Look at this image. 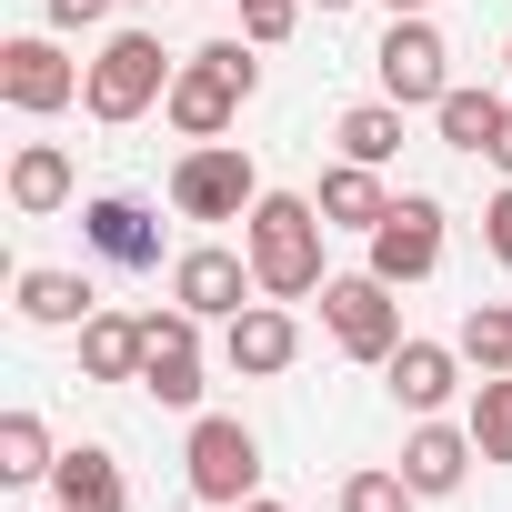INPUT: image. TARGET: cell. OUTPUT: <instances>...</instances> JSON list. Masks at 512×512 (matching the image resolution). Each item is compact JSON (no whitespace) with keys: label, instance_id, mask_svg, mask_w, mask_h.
Segmentation results:
<instances>
[{"label":"cell","instance_id":"1","mask_svg":"<svg viewBox=\"0 0 512 512\" xmlns=\"http://www.w3.org/2000/svg\"><path fill=\"white\" fill-rule=\"evenodd\" d=\"M322 241H332V221H322L312 191H262L251 221H241V251H251V272H262L272 302H312V292L332 282V272H322Z\"/></svg>","mask_w":512,"mask_h":512},{"label":"cell","instance_id":"2","mask_svg":"<svg viewBox=\"0 0 512 512\" xmlns=\"http://www.w3.org/2000/svg\"><path fill=\"white\" fill-rule=\"evenodd\" d=\"M251 91H262V61H251V41H201V51L171 71L161 121H171L181 141H231V121H241Z\"/></svg>","mask_w":512,"mask_h":512},{"label":"cell","instance_id":"3","mask_svg":"<svg viewBox=\"0 0 512 512\" xmlns=\"http://www.w3.org/2000/svg\"><path fill=\"white\" fill-rule=\"evenodd\" d=\"M171 51L151 41V31H111L91 61H81V111L101 121V131H121V121H141V111H161L171 101Z\"/></svg>","mask_w":512,"mask_h":512},{"label":"cell","instance_id":"4","mask_svg":"<svg viewBox=\"0 0 512 512\" xmlns=\"http://www.w3.org/2000/svg\"><path fill=\"white\" fill-rule=\"evenodd\" d=\"M181 482H191V502H211V512L251 502V492H262V432H251L241 412H191Z\"/></svg>","mask_w":512,"mask_h":512},{"label":"cell","instance_id":"5","mask_svg":"<svg viewBox=\"0 0 512 512\" xmlns=\"http://www.w3.org/2000/svg\"><path fill=\"white\" fill-rule=\"evenodd\" d=\"M322 332H332L342 362H372V372L412 342V332H402V302H392L382 272H332V282H322Z\"/></svg>","mask_w":512,"mask_h":512},{"label":"cell","instance_id":"6","mask_svg":"<svg viewBox=\"0 0 512 512\" xmlns=\"http://www.w3.org/2000/svg\"><path fill=\"white\" fill-rule=\"evenodd\" d=\"M251 201H262V171H251L241 141H191L171 161V211L181 221H251Z\"/></svg>","mask_w":512,"mask_h":512},{"label":"cell","instance_id":"7","mask_svg":"<svg viewBox=\"0 0 512 512\" xmlns=\"http://www.w3.org/2000/svg\"><path fill=\"white\" fill-rule=\"evenodd\" d=\"M0 101H11L21 121H51V111L81 101V61L51 31H11V41H0Z\"/></svg>","mask_w":512,"mask_h":512},{"label":"cell","instance_id":"8","mask_svg":"<svg viewBox=\"0 0 512 512\" xmlns=\"http://www.w3.org/2000/svg\"><path fill=\"white\" fill-rule=\"evenodd\" d=\"M141 392L161 402V412H201V312H181V302H161V312H141Z\"/></svg>","mask_w":512,"mask_h":512},{"label":"cell","instance_id":"9","mask_svg":"<svg viewBox=\"0 0 512 512\" xmlns=\"http://www.w3.org/2000/svg\"><path fill=\"white\" fill-rule=\"evenodd\" d=\"M171 302L201 312V322H231L241 302H262V272L231 241H191V251H171Z\"/></svg>","mask_w":512,"mask_h":512},{"label":"cell","instance_id":"10","mask_svg":"<svg viewBox=\"0 0 512 512\" xmlns=\"http://www.w3.org/2000/svg\"><path fill=\"white\" fill-rule=\"evenodd\" d=\"M372 71H382V101H402V111H432V101L452 91V51H442V31H432L422 11H402V21L382 31Z\"/></svg>","mask_w":512,"mask_h":512},{"label":"cell","instance_id":"11","mask_svg":"<svg viewBox=\"0 0 512 512\" xmlns=\"http://www.w3.org/2000/svg\"><path fill=\"white\" fill-rule=\"evenodd\" d=\"M362 272H382L392 292L442 272V201H432V191H392V211H382V231H372V262H362Z\"/></svg>","mask_w":512,"mask_h":512},{"label":"cell","instance_id":"12","mask_svg":"<svg viewBox=\"0 0 512 512\" xmlns=\"http://www.w3.org/2000/svg\"><path fill=\"white\" fill-rule=\"evenodd\" d=\"M221 362L241 372V382H272V372H292L302 362V322H292V302H241L231 322H221Z\"/></svg>","mask_w":512,"mask_h":512},{"label":"cell","instance_id":"13","mask_svg":"<svg viewBox=\"0 0 512 512\" xmlns=\"http://www.w3.org/2000/svg\"><path fill=\"white\" fill-rule=\"evenodd\" d=\"M81 241L101 251L111 272H161V221H151V201H131V191H91V201H81Z\"/></svg>","mask_w":512,"mask_h":512},{"label":"cell","instance_id":"14","mask_svg":"<svg viewBox=\"0 0 512 512\" xmlns=\"http://www.w3.org/2000/svg\"><path fill=\"white\" fill-rule=\"evenodd\" d=\"M472 462H482V442H472V422H412L402 432V482L422 492V502H452L462 482H472Z\"/></svg>","mask_w":512,"mask_h":512},{"label":"cell","instance_id":"15","mask_svg":"<svg viewBox=\"0 0 512 512\" xmlns=\"http://www.w3.org/2000/svg\"><path fill=\"white\" fill-rule=\"evenodd\" d=\"M462 342H402L392 362H382V392L412 412V422H432V412H452V392H462Z\"/></svg>","mask_w":512,"mask_h":512},{"label":"cell","instance_id":"16","mask_svg":"<svg viewBox=\"0 0 512 512\" xmlns=\"http://www.w3.org/2000/svg\"><path fill=\"white\" fill-rule=\"evenodd\" d=\"M11 292H21L11 312H21L31 332H81V322L101 312V292H91V272H61V262H31V272H21Z\"/></svg>","mask_w":512,"mask_h":512},{"label":"cell","instance_id":"17","mask_svg":"<svg viewBox=\"0 0 512 512\" xmlns=\"http://www.w3.org/2000/svg\"><path fill=\"white\" fill-rule=\"evenodd\" d=\"M51 512H131V482H121V452L81 442L51 462Z\"/></svg>","mask_w":512,"mask_h":512},{"label":"cell","instance_id":"18","mask_svg":"<svg viewBox=\"0 0 512 512\" xmlns=\"http://www.w3.org/2000/svg\"><path fill=\"white\" fill-rule=\"evenodd\" d=\"M71 191H81V171H71V151H61V141H21V151H11V211L51 221Z\"/></svg>","mask_w":512,"mask_h":512},{"label":"cell","instance_id":"19","mask_svg":"<svg viewBox=\"0 0 512 512\" xmlns=\"http://www.w3.org/2000/svg\"><path fill=\"white\" fill-rule=\"evenodd\" d=\"M312 201H322V221H332V231H362V241H372V231H382V211H392V191H382V171H372V161H332Z\"/></svg>","mask_w":512,"mask_h":512},{"label":"cell","instance_id":"20","mask_svg":"<svg viewBox=\"0 0 512 512\" xmlns=\"http://www.w3.org/2000/svg\"><path fill=\"white\" fill-rule=\"evenodd\" d=\"M141 312H91L81 322V382H141Z\"/></svg>","mask_w":512,"mask_h":512},{"label":"cell","instance_id":"21","mask_svg":"<svg viewBox=\"0 0 512 512\" xmlns=\"http://www.w3.org/2000/svg\"><path fill=\"white\" fill-rule=\"evenodd\" d=\"M502 111H512V91H472V81H452V91L432 101V131H442V151H492Z\"/></svg>","mask_w":512,"mask_h":512},{"label":"cell","instance_id":"22","mask_svg":"<svg viewBox=\"0 0 512 512\" xmlns=\"http://www.w3.org/2000/svg\"><path fill=\"white\" fill-rule=\"evenodd\" d=\"M332 141H342V161L392 171V161H402V101H362V111H342V121H332Z\"/></svg>","mask_w":512,"mask_h":512},{"label":"cell","instance_id":"23","mask_svg":"<svg viewBox=\"0 0 512 512\" xmlns=\"http://www.w3.org/2000/svg\"><path fill=\"white\" fill-rule=\"evenodd\" d=\"M51 422L41 412H0V482H51Z\"/></svg>","mask_w":512,"mask_h":512},{"label":"cell","instance_id":"24","mask_svg":"<svg viewBox=\"0 0 512 512\" xmlns=\"http://www.w3.org/2000/svg\"><path fill=\"white\" fill-rule=\"evenodd\" d=\"M452 342H462V362H472V372H512V302H472Z\"/></svg>","mask_w":512,"mask_h":512},{"label":"cell","instance_id":"25","mask_svg":"<svg viewBox=\"0 0 512 512\" xmlns=\"http://www.w3.org/2000/svg\"><path fill=\"white\" fill-rule=\"evenodd\" d=\"M472 442H482V462H512V372H482L472 382Z\"/></svg>","mask_w":512,"mask_h":512},{"label":"cell","instance_id":"26","mask_svg":"<svg viewBox=\"0 0 512 512\" xmlns=\"http://www.w3.org/2000/svg\"><path fill=\"white\" fill-rule=\"evenodd\" d=\"M422 492L402 482V462H362V472H342V512H412Z\"/></svg>","mask_w":512,"mask_h":512},{"label":"cell","instance_id":"27","mask_svg":"<svg viewBox=\"0 0 512 512\" xmlns=\"http://www.w3.org/2000/svg\"><path fill=\"white\" fill-rule=\"evenodd\" d=\"M292 21H302V0H251V11H241V41L272 51V41H292Z\"/></svg>","mask_w":512,"mask_h":512},{"label":"cell","instance_id":"28","mask_svg":"<svg viewBox=\"0 0 512 512\" xmlns=\"http://www.w3.org/2000/svg\"><path fill=\"white\" fill-rule=\"evenodd\" d=\"M482 251H492V262L512 272V181H502V191L482 201Z\"/></svg>","mask_w":512,"mask_h":512},{"label":"cell","instance_id":"29","mask_svg":"<svg viewBox=\"0 0 512 512\" xmlns=\"http://www.w3.org/2000/svg\"><path fill=\"white\" fill-rule=\"evenodd\" d=\"M111 11H121V0H41V21H51V31H101Z\"/></svg>","mask_w":512,"mask_h":512},{"label":"cell","instance_id":"30","mask_svg":"<svg viewBox=\"0 0 512 512\" xmlns=\"http://www.w3.org/2000/svg\"><path fill=\"white\" fill-rule=\"evenodd\" d=\"M482 161H492V171L512 181V111H502V131H492V151H482Z\"/></svg>","mask_w":512,"mask_h":512},{"label":"cell","instance_id":"31","mask_svg":"<svg viewBox=\"0 0 512 512\" xmlns=\"http://www.w3.org/2000/svg\"><path fill=\"white\" fill-rule=\"evenodd\" d=\"M231 512H292V502H262V492H251V502H231Z\"/></svg>","mask_w":512,"mask_h":512},{"label":"cell","instance_id":"32","mask_svg":"<svg viewBox=\"0 0 512 512\" xmlns=\"http://www.w3.org/2000/svg\"><path fill=\"white\" fill-rule=\"evenodd\" d=\"M382 11H392V21H402V11H432V0H382Z\"/></svg>","mask_w":512,"mask_h":512},{"label":"cell","instance_id":"33","mask_svg":"<svg viewBox=\"0 0 512 512\" xmlns=\"http://www.w3.org/2000/svg\"><path fill=\"white\" fill-rule=\"evenodd\" d=\"M302 11H352V0H302Z\"/></svg>","mask_w":512,"mask_h":512},{"label":"cell","instance_id":"34","mask_svg":"<svg viewBox=\"0 0 512 512\" xmlns=\"http://www.w3.org/2000/svg\"><path fill=\"white\" fill-rule=\"evenodd\" d=\"M121 11H161V0H121Z\"/></svg>","mask_w":512,"mask_h":512},{"label":"cell","instance_id":"35","mask_svg":"<svg viewBox=\"0 0 512 512\" xmlns=\"http://www.w3.org/2000/svg\"><path fill=\"white\" fill-rule=\"evenodd\" d=\"M502 81H512V41H502Z\"/></svg>","mask_w":512,"mask_h":512},{"label":"cell","instance_id":"36","mask_svg":"<svg viewBox=\"0 0 512 512\" xmlns=\"http://www.w3.org/2000/svg\"><path fill=\"white\" fill-rule=\"evenodd\" d=\"M231 11H251V0H231Z\"/></svg>","mask_w":512,"mask_h":512}]
</instances>
